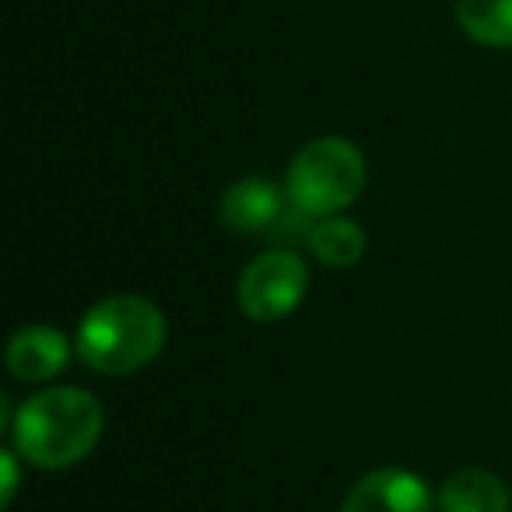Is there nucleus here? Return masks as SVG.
<instances>
[{
    "instance_id": "obj_1",
    "label": "nucleus",
    "mask_w": 512,
    "mask_h": 512,
    "mask_svg": "<svg viewBox=\"0 0 512 512\" xmlns=\"http://www.w3.org/2000/svg\"><path fill=\"white\" fill-rule=\"evenodd\" d=\"M106 411L81 386H53L18 407L11 439L25 463L39 470H67L102 439Z\"/></svg>"
},
{
    "instance_id": "obj_7",
    "label": "nucleus",
    "mask_w": 512,
    "mask_h": 512,
    "mask_svg": "<svg viewBox=\"0 0 512 512\" xmlns=\"http://www.w3.org/2000/svg\"><path fill=\"white\" fill-rule=\"evenodd\" d=\"M4 362H8L11 376L22 379V383H50L71 362V341L57 327L32 323L8 341Z\"/></svg>"
},
{
    "instance_id": "obj_5",
    "label": "nucleus",
    "mask_w": 512,
    "mask_h": 512,
    "mask_svg": "<svg viewBox=\"0 0 512 512\" xmlns=\"http://www.w3.org/2000/svg\"><path fill=\"white\" fill-rule=\"evenodd\" d=\"M341 512H435V495L414 470L379 467L351 484Z\"/></svg>"
},
{
    "instance_id": "obj_9",
    "label": "nucleus",
    "mask_w": 512,
    "mask_h": 512,
    "mask_svg": "<svg viewBox=\"0 0 512 512\" xmlns=\"http://www.w3.org/2000/svg\"><path fill=\"white\" fill-rule=\"evenodd\" d=\"M309 249L327 267H355L369 249V239H365V228L358 221L344 218V214H330V218L313 221Z\"/></svg>"
},
{
    "instance_id": "obj_6",
    "label": "nucleus",
    "mask_w": 512,
    "mask_h": 512,
    "mask_svg": "<svg viewBox=\"0 0 512 512\" xmlns=\"http://www.w3.org/2000/svg\"><path fill=\"white\" fill-rule=\"evenodd\" d=\"M288 207V193L267 176H242L221 193L218 218L239 235H264L285 218Z\"/></svg>"
},
{
    "instance_id": "obj_3",
    "label": "nucleus",
    "mask_w": 512,
    "mask_h": 512,
    "mask_svg": "<svg viewBox=\"0 0 512 512\" xmlns=\"http://www.w3.org/2000/svg\"><path fill=\"white\" fill-rule=\"evenodd\" d=\"M369 165L358 144L348 137H316L292 158L285 176L288 204L299 207L313 221L341 214L365 190Z\"/></svg>"
},
{
    "instance_id": "obj_4",
    "label": "nucleus",
    "mask_w": 512,
    "mask_h": 512,
    "mask_svg": "<svg viewBox=\"0 0 512 512\" xmlns=\"http://www.w3.org/2000/svg\"><path fill=\"white\" fill-rule=\"evenodd\" d=\"M309 292V267L292 249H267L242 271L235 299L246 320L281 323L302 306Z\"/></svg>"
},
{
    "instance_id": "obj_2",
    "label": "nucleus",
    "mask_w": 512,
    "mask_h": 512,
    "mask_svg": "<svg viewBox=\"0 0 512 512\" xmlns=\"http://www.w3.org/2000/svg\"><path fill=\"white\" fill-rule=\"evenodd\" d=\"M169 323L144 295H106L85 313L78 327V358L102 376H130L151 365L165 348Z\"/></svg>"
},
{
    "instance_id": "obj_8",
    "label": "nucleus",
    "mask_w": 512,
    "mask_h": 512,
    "mask_svg": "<svg viewBox=\"0 0 512 512\" xmlns=\"http://www.w3.org/2000/svg\"><path fill=\"white\" fill-rule=\"evenodd\" d=\"M435 509L439 512H509L512 495L491 470L481 467H463L442 481L439 495H435Z\"/></svg>"
},
{
    "instance_id": "obj_11",
    "label": "nucleus",
    "mask_w": 512,
    "mask_h": 512,
    "mask_svg": "<svg viewBox=\"0 0 512 512\" xmlns=\"http://www.w3.org/2000/svg\"><path fill=\"white\" fill-rule=\"evenodd\" d=\"M18 449H4L0 453V467H4V488H0V505L8 509L11 502H15V491H18Z\"/></svg>"
},
{
    "instance_id": "obj_10",
    "label": "nucleus",
    "mask_w": 512,
    "mask_h": 512,
    "mask_svg": "<svg viewBox=\"0 0 512 512\" xmlns=\"http://www.w3.org/2000/svg\"><path fill=\"white\" fill-rule=\"evenodd\" d=\"M456 22L474 43L491 50L512 46V0H456Z\"/></svg>"
}]
</instances>
